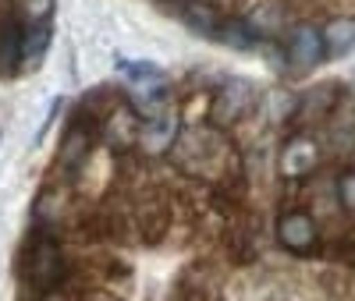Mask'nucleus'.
Here are the masks:
<instances>
[{"mask_svg":"<svg viewBox=\"0 0 355 301\" xmlns=\"http://www.w3.org/2000/svg\"><path fill=\"white\" fill-rule=\"evenodd\" d=\"M171 156H174L178 170H185L192 177H202L206 185L214 188L217 206L227 199L231 213H234V209H242V199H245V167H242L239 149L231 145L224 128L199 125L192 131H182L178 145L171 149Z\"/></svg>","mask_w":355,"mask_h":301,"instance_id":"1","label":"nucleus"},{"mask_svg":"<svg viewBox=\"0 0 355 301\" xmlns=\"http://www.w3.org/2000/svg\"><path fill=\"white\" fill-rule=\"evenodd\" d=\"M21 280L40 291V294H53V291H61L68 284V273H71V262L61 248V241H57L53 230H40L33 234V241L21 248Z\"/></svg>","mask_w":355,"mask_h":301,"instance_id":"2","label":"nucleus"},{"mask_svg":"<svg viewBox=\"0 0 355 301\" xmlns=\"http://www.w3.org/2000/svg\"><path fill=\"white\" fill-rule=\"evenodd\" d=\"M96 149H100V125H96V120H89L82 110H75V117L68 120L61 142H57L53 167L61 174H68V177H75L82 170V163L93 156Z\"/></svg>","mask_w":355,"mask_h":301,"instance_id":"3","label":"nucleus"},{"mask_svg":"<svg viewBox=\"0 0 355 301\" xmlns=\"http://www.w3.org/2000/svg\"><path fill=\"white\" fill-rule=\"evenodd\" d=\"M135 230H139V245L146 248H157L167 241L171 227H174V195L171 192H142L135 199Z\"/></svg>","mask_w":355,"mask_h":301,"instance_id":"4","label":"nucleus"},{"mask_svg":"<svg viewBox=\"0 0 355 301\" xmlns=\"http://www.w3.org/2000/svg\"><path fill=\"white\" fill-rule=\"evenodd\" d=\"M182 128H185V113L182 107H160L157 113L150 117H142V125H139V153L142 156H164L171 153V149L178 145V138H182Z\"/></svg>","mask_w":355,"mask_h":301,"instance_id":"5","label":"nucleus"},{"mask_svg":"<svg viewBox=\"0 0 355 301\" xmlns=\"http://www.w3.org/2000/svg\"><path fill=\"white\" fill-rule=\"evenodd\" d=\"M277 245L295 259H313L320 252V224L309 209H284L274 224Z\"/></svg>","mask_w":355,"mask_h":301,"instance_id":"6","label":"nucleus"},{"mask_svg":"<svg viewBox=\"0 0 355 301\" xmlns=\"http://www.w3.org/2000/svg\"><path fill=\"white\" fill-rule=\"evenodd\" d=\"M256 103H259L256 85H249V82H242V78H231V82H224V85L214 89L210 125H217V128L227 131V128H234V125H242L245 117H252V113H256Z\"/></svg>","mask_w":355,"mask_h":301,"instance_id":"7","label":"nucleus"},{"mask_svg":"<svg viewBox=\"0 0 355 301\" xmlns=\"http://www.w3.org/2000/svg\"><path fill=\"white\" fill-rule=\"evenodd\" d=\"M220 241H224V252L231 255V262H239V266L256 262V252H259L256 217L249 213V209H234V213H227L224 224H220Z\"/></svg>","mask_w":355,"mask_h":301,"instance_id":"8","label":"nucleus"},{"mask_svg":"<svg viewBox=\"0 0 355 301\" xmlns=\"http://www.w3.org/2000/svg\"><path fill=\"white\" fill-rule=\"evenodd\" d=\"M284 57H288V64L291 68H299V71H309L316 68L323 57H327V46H323V28L316 25H295L288 39H284Z\"/></svg>","mask_w":355,"mask_h":301,"instance_id":"9","label":"nucleus"},{"mask_svg":"<svg viewBox=\"0 0 355 301\" xmlns=\"http://www.w3.org/2000/svg\"><path fill=\"white\" fill-rule=\"evenodd\" d=\"M139 125H142L139 110H135L132 103H125V107H117V110L107 117V125H103V131H100V142L110 149L114 156H121V153H128V149L139 145Z\"/></svg>","mask_w":355,"mask_h":301,"instance_id":"10","label":"nucleus"},{"mask_svg":"<svg viewBox=\"0 0 355 301\" xmlns=\"http://www.w3.org/2000/svg\"><path fill=\"white\" fill-rule=\"evenodd\" d=\"M71 188L68 185H46L33 206V220L40 230H57L71 220Z\"/></svg>","mask_w":355,"mask_h":301,"instance_id":"11","label":"nucleus"},{"mask_svg":"<svg viewBox=\"0 0 355 301\" xmlns=\"http://www.w3.org/2000/svg\"><path fill=\"white\" fill-rule=\"evenodd\" d=\"M174 301H224L220 298V280L206 262H192L174 284Z\"/></svg>","mask_w":355,"mask_h":301,"instance_id":"12","label":"nucleus"},{"mask_svg":"<svg viewBox=\"0 0 355 301\" xmlns=\"http://www.w3.org/2000/svg\"><path fill=\"white\" fill-rule=\"evenodd\" d=\"M316 160H320L316 142H313L309 135H291V138L284 142V149H281V174H284L288 181L309 177V174L316 170Z\"/></svg>","mask_w":355,"mask_h":301,"instance_id":"13","label":"nucleus"},{"mask_svg":"<svg viewBox=\"0 0 355 301\" xmlns=\"http://www.w3.org/2000/svg\"><path fill=\"white\" fill-rule=\"evenodd\" d=\"M128 103V93H121V89H114V85H96V89H89V93L82 96L78 110L89 117V120H96L100 131L107 125V117L117 110V107H125Z\"/></svg>","mask_w":355,"mask_h":301,"instance_id":"14","label":"nucleus"},{"mask_svg":"<svg viewBox=\"0 0 355 301\" xmlns=\"http://www.w3.org/2000/svg\"><path fill=\"white\" fill-rule=\"evenodd\" d=\"M21 71V21L15 15H0V75L15 78Z\"/></svg>","mask_w":355,"mask_h":301,"instance_id":"15","label":"nucleus"},{"mask_svg":"<svg viewBox=\"0 0 355 301\" xmlns=\"http://www.w3.org/2000/svg\"><path fill=\"white\" fill-rule=\"evenodd\" d=\"M53 43V21H36V25H21V71H36L43 64V57Z\"/></svg>","mask_w":355,"mask_h":301,"instance_id":"16","label":"nucleus"},{"mask_svg":"<svg viewBox=\"0 0 355 301\" xmlns=\"http://www.w3.org/2000/svg\"><path fill=\"white\" fill-rule=\"evenodd\" d=\"M341 96H345V93H341V85H338V82L313 85V93L299 96V107H295V113H299V117H313V120H320V117H327V113H334V110H338Z\"/></svg>","mask_w":355,"mask_h":301,"instance_id":"17","label":"nucleus"},{"mask_svg":"<svg viewBox=\"0 0 355 301\" xmlns=\"http://www.w3.org/2000/svg\"><path fill=\"white\" fill-rule=\"evenodd\" d=\"M182 21L192 28V33L217 36V28H220L224 15L210 4V0H185V8H182Z\"/></svg>","mask_w":355,"mask_h":301,"instance_id":"18","label":"nucleus"},{"mask_svg":"<svg viewBox=\"0 0 355 301\" xmlns=\"http://www.w3.org/2000/svg\"><path fill=\"white\" fill-rule=\"evenodd\" d=\"M214 39H220V43H227V46H234V50H249V46L259 43L256 28H252L245 18H224Z\"/></svg>","mask_w":355,"mask_h":301,"instance_id":"19","label":"nucleus"},{"mask_svg":"<svg viewBox=\"0 0 355 301\" xmlns=\"http://www.w3.org/2000/svg\"><path fill=\"white\" fill-rule=\"evenodd\" d=\"M323 46L327 53H348L355 46V18H334L323 25Z\"/></svg>","mask_w":355,"mask_h":301,"instance_id":"20","label":"nucleus"},{"mask_svg":"<svg viewBox=\"0 0 355 301\" xmlns=\"http://www.w3.org/2000/svg\"><path fill=\"white\" fill-rule=\"evenodd\" d=\"M57 0H15V18L21 25H36V21H53Z\"/></svg>","mask_w":355,"mask_h":301,"instance_id":"21","label":"nucleus"},{"mask_svg":"<svg viewBox=\"0 0 355 301\" xmlns=\"http://www.w3.org/2000/svg\"><path fill=\"white\" fill-rule=\"evenodd\" d=\"M117 71L128 75V82H150V78H164V71L157 64H150V60H117Z\"/></svg>","mask_w":355,"mask_h":301,"instance_id":"22","label":"nucleus"},{"mask_svg":"<svg viewBox=\"0 0 355 301\" xmlns=\"http://www.w3.org/2000/svg\"><path fill=\"white\" fill-rule=\"evenodd\" d=\"M338 199L348 213H355V167H348L341 177H338Z\"/></svg>","mask_w":355,"mask_h":301,"instance_id":"23","label":"nucleus"},{"mask_svg":"<svg viewBox=\"0 0 355 301\" xmlns=\"http://www.w3.org/2000/svg\"><path fill=\"white\" fill-rule=\"evenodd\" d=\"M210 4H214L224 18H239V15H242V8L249 4V0H210Z\"/></svg>","mask_w":355,"mask_h":301,"instance_id":"24","label":"nucleus"}]
</instances>
